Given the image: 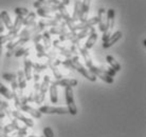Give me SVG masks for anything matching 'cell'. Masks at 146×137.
<instances>
[{
    "instance_id": "d6a6232c",
    "label": "cell",
    "mask_w": 146,
    "mask_h": 137,
    "mask_svg": "<svg viewBox=\"0 0 146 137\" xmlns=\"http://www.w3.org/2000/svg\"><path fill=\"white\" fill-rule=\"evenodd\" d=\"M1 105H2V108H3V111H4V114L7 115V117L10 119H13V115H12V110L10 108V105H7V101H1Z\"/></svg>"
},
{
    "instance_id": "44dd1931",
    "label": "cell",
    "mask_w": 146,
    "mask_h": 137,
    "mask_svg": "<svg viewBox=\"0 0 146 137\" xmlns=\"http://www.w3.org/2000/svg\"><path fill=\"white\" fill-rule=\"evenodd\" d=\"M89 33H90V29H85V30H82L80 33H77L76 36L74 37L72 40H71V43L72 44H75V43H80V41L83 38L89 35Z\"/></svg>"
},
{
    "instance_id": "4dcf8cb0",
    "label": "cell",
    "mask_w": 146,
    "mask_h": 137,
    "mask_svg": "<svg viewBox=\"0 0 146 137\" xmlns=\"http://www.w3.org/2000/svg\"><path fill=\"white\" fill-rule=\"evenodd\" d=\"M31 65H32V70H34V72L38 73V74H39L40 72L44 71V70L48 68L47 63H38V62H32V63H31Z\"/></svg>"
},
{
    "instance_id": "ffe728a7",
    "label": "cell",
    "mask_w": 146,
    "mask_h": 137,
    "mask_svg": "<svg viewBox=\"0 0 146 137\" xmlns=\"http://www.w3.org/2000/svg\"><path fill=\"white\" fill-rule=\"evenodd\" d=\"M0 17H1V20L3 22L4 26L7 28L9 31L12 29V26H13V23H12V20L10 18V15L7 14V11H2L0 13Z\"/></svg>"
},
{
    "instance_id": "7402d4cb",
    "label": "cell",
    "mask_w": 146,
    "mask_h": 137,
    "mask_svg": "<svg viewBox=\"0 0 146 137\" xmlns=\"http://www.w3.org/2000/svg\"><path fill=\"white\" fill-rule=\"evenodd\" d=\"M80 9H82V2L80 0H76L75 3H74V11H73L72 19L74 21H80Z\"/></svg>"
},
{
    "instance_id": "7c38bea8",
    "label": "cell",
    "mask_w": 146,
    "mask_h": 137,
    "mask_svg": "<svg viewBox=\"0 0 146 137\" xmlns=\"http://www.w3.org/2000/svg\"><path fill=\"white\" fill-rule=\"evenodd\" d=\"M18 110L19 111H23V112L28 113V114H30L32 117H34V118H36V119L41 118V116H42V114H41L38 110L32 108V107H30V105H20Z\"/></svg>"
},
{
    "instance_id": "5bb4252c",
    "label": "cell",
    "mask_w": 146,
    "mask_h": 137,
    "mask_svg": "<svg viewBox=\"0 0 146 137\" xmlns=\"http://www.w3.org/2000/svg\"><path fill=\"white\" fill-rule=\"evenodd\" d=\"M98 24H99V30L101 32L105 31V25H106V10L104 7H101L98 13Z\"/></svg>"
},
{
    "instance_id": "f35d334b",
    "label": "cell",
    "mask_w": 146,
    "mask_h": 137,
    "mask_svg": "<svg viewBox=\"0 0 146 137\" xmlns=\"http://www.w3.org/2000/svg\"><path fill=\"white\" fill-rule=\"evenodd\" d=\"M101 68H102L103 71L106 73V74H108L109 76H111V77H114L115 74H117V72H115L112 68H105V67H101Z\"/></svg>"
},
{
    "instance_id": "52a82bcc",
    "label": "cell",
    "mask_w": 146,
    "mask_h": 137,
    "mask_svg": "<svg viewBox=\"0 0 146 137\" xmlns=\"http://www.w3.org/2000/svg\"><path fill=\"white\" fill-rule=\"evenodd\" d=\"M98 17H92L90 19H87V20H85V21H82L80 23H75L74 26H73L72 29V32H77V31H82V30H85V29H90L92 26H94V24L98 23Z\"/></svg>"
},
{
    "instance_id": "603a6c76",
    "label": "cell",
    "mask_w": 146,
    "mask_h": 137,
    "mask_svg": "<svg viewBox=\"0 0 146 137\" xmlns=\"http://www.w3.org/2000/svg\"><path fill=\"white\" fill-rule=\"evenodd\" d=\"M106 60H107V62L109 63L110 68H112L115 72H120L121 71V65L117 61V60H115V59H114V57H112L111 55H107Z\"/></svg>"
},
{
    "instance_id": "5b68a950",
    "label": "cell",
    "mask_w": 146,
    "mask_h": 137,
    "mask_svg": "<svg viewBox=\"0 0 146 137\" xmlns=\"http://www.w3.org/2000/svg\"><path fill=\"white\" fill-rule=\"evenodd\" d=\"M41 114H58V115H64V114H69V111L67 108L64 107H51V105H42L38 109Z\"/></svg>"
},
{
    "instance_id": "f6af8a7d",
    "label": "cell",
    "mask_w": 146,
    "mask_h": 137,
    "mask_svg": "<svg viewBox=\"0 0 146 137\" xmlns=\"http://www.w3.org/2000/svg\"><path fill=\"white\" fill-rule=\"evenodd\" d=\"M143 45H144V47H145V45H146V39L143 40Z\"/></svg>"
},
{
    "instance_id": "7bdbcfd3",
    "label": "cell",
    "mask_w": 146,
    "mask_h": 137,
    "mask_svg": "<svg viewBox=\"0 0 146 137\" xmlns=\"http://www.w3.org/2000/svg\"><path fill=\"white\" fill-rule=\"evenodd\" d=\"M4 29H5V26H4L3 22L1 20V17H0V34L4 32Z\"/></svg>"
},
{
    "instance_id": "4fadbf2b",
    "label": "cell",
    "mask_w": 146,
    "mask_h": 137,
    "mask_svg": "<svg viewBox=\"0 0 146 137\" xmlns=\"http://www.w3.org/2000/svg\"><path fill=\"white\" fill-rule=\"evenodd\" d=\"M88 39L86 41V43H85V49H87V50H90L94 43L96 42V40H98V34L95 32V29L94 26H92L90 28V33H89V35H88Z\"/></svg>"
},
{
    "instance_id": "d6986e66",
    "label": "cell",
    "mask_w": 146,
    "mask_h": 137,
    "mask_svg": "<svg viewBox=\"0 0 146 137\" xmlns=\"http://www.w3.org/2000/svg\"><path fill=\"white\" fill-rule=\"evenodd\" d=\"M22 23H23V17L17 15V17H16V19H15V22L13 23V26H12V29L9 31V33L15 34V35H18V31L22 26Z\"/></svg>"
},
{
    "instance_id": "74e56055",
    "label": "cell",
    "mask_w": 146,
    "mask_h": 137,
    "mask_svg": "<svg viewBox=\"0 0 146 137\" xmlns=\"http://www.w3.org/2000/svg\"><path fill=\"white\" fill-rule=\"evenodd\" d=\"M42 133H44V137H54V132L52 130L50 126H46L42 130Z\"/></svg>"
},
{
    "instance_id": "9c48e42d",
    "label": "cell",
    "mask_w": 146,
    "mask_h": 137,
    "mask_svg": "<svg viewBox=\"0 0 146 137\" xmlns=\"http://www.w3.org/2000/svg\"><path fill=\"white\" fill-rule=\"evenodd\" d=\"M12 115L15 119H17L18 121H21L26 124L28 128H33L34 126V121L31 118H28L26 116L23 115L21 112H19L18 110L17 111H12Z\"/></svg>"
},
{
    "instance_id": "277c9868",
    "label": "cell",
    "mask_w": 146,
    "mask_h": 137,
    "mask_svg": "<svg viewBox=\"0 0 146 137\" xmlns=\"http://www.w3.org/2000/svg\"><path fill=\"white\" fill-rule=\"evenodd\" d=\"M65 96H66V103L67 109L69 111V114L76 115L77 114V107L74 102V96H73L72 88H65Z\"/></svg>"
},
{
    "instance_id": "83f0119b",
    "label": "cell",
    "mask_w": 146,
    "mask_h": 137,
    "mask_svg": "<svg viewBox=\"0 0 146 137\" xmlns=\"http://www.w3.org/2000/svg\"><path fill=\"white\" fill-rule=\"evenodd\" d=\"M16 37H18V35L11 34V33H9L7 35H1V36H0V45H2L3 43H7V42H10V41H13Z\"/></svg>"
},
{
    "instance_id": "d4e9b609",
    "label": "cell",
    "mask_w": 146,
    "mask_h": 137,
    "mask_svg": "<svg viewBox=\"0 0 146 137\" xmlns=\"http://www.w3.org/2000/svg\"><path fill=\"white\" fill-rule=\"evenodd\" d=\"M35 18H36V15L33 12H29V14L27 15V18H23V23L26 28H30L31 25L35 22Z\"/></svg>"
},
{
    "instance_id": "bcb514c9",
    "label": "cell",
    "mask_w": 146,
    "mask_h": 137,
    "mask_svg": "<svg viewBox=\"0 0 146 137\" xmlns=\"http://www.w3.org/2000/svg\"><path fill=\"white\" fill-rule=\"evenodd\" d=\"M29 137H38V136H34V135H30Z\"/></svg>"
},
{
    "instance_id": "4316f807",
    "label": "cell",
    "mask_w": 146,
    "mask_h": 137,
    "mask_svg": "<svg viewBox=\"0 0 146 137\" xmlns=\"http://www.w3.org/2000/svg\"><path fill=\"white\" fill-rule=\"evenodd\" d=\"M76 32H72V31H68L67 33H65V34H62V35H59V41H62V42H64V41H71V40L74 38V37L76 36Z\"/></svg>"
},
{
    "instance_id": "836d02e7",
    "label": "cell",
    "mask_w": 146,
    "mask_h": 137,
    "mask_svg": "<svg viewBox=\"0 0 146 137\" xmlns=\"http://www.w3.org/2000/svg\"><path fill=\"white\" fill-rule=\"evenodd\" d=\"M15 14L18 15V16H22V17H25V16H27V15L29 14V10L28 9H26V7H15Z\"/></svg>"
},
{
    "instance_id": "f1b7e54d",
    "label": "cell",
    "mask_w": 146,
    "mask_h": 137,
    "mask_svg": "<svg viewBox=\"0 0 146 137\" xmlns=\"http://www.w3.org/2000/svg\"><path fill=\"white\" fill-rule=\"evenodd\" d=\"M68 32V29L67 28H62V26H52L49 33L52 34V35H62L65 33Z\"/></svg>"
},
{
    "instance_id": "1f68e13d",
    "label": "cell",
    "mask_w": 146,
    "mask_h": 137,
    "mask_svg": "<svg viewBox=\"0 0 146 137\" xmlns=\"http://www.w3.org/2000/svg\"><path fill=\"white\" fill-rule=\"evenodd\" d=\"M55 13L51 14V13L42 10V9H37V14L39 15L40 17H44V18H47V19H55Z\"/></svg>"
},
{
    "instance_id": "d590c367",
    "label": "cell",
    "mask_w": 146,
    "mask_h": 137,
    "mask_svg": "<svg viewBox=\"0 0 146 137\" xmlns=\"http://www.w3.org/2000/svg\"><path fill=\"white\" fill-rule=\"evenodd\" d=\"M60 65H62L64 67H66L67 68H69L71 71H74V65H73L70 58H66L65 60H62V63H60Z\"/></svg>"
},
{
    "instance_id": "3957f363",
    "label": "cell",
    "mask_w": 146,
    "mask_h": 137,
    "mask_svg": "<svg viewBox=\"0 0 146 137\" xmlns=\"http://www.w3.org/2000/svg\"><path fill=\"white\" fill-rule=\"evenodd\" d=\"M50 82H51V78H50V76L44 75L42 82L40 83L39 91H38V95H37V97L35 98V100H34L36 103L39 105V103H41V102H44V98H46V94H47L48 90H49Z\"/></svg>"
},
{
    "instance_id": "484cf974",
    "label": "cell",
    "mask_w": 146,
    "mask_h": 137,
    "mask_svg": "<svg viewBox=\"0 0 146 137\" xmlns=\"http://www.w3.org/2000/svg\"><path fill=\"white\" fill-rule=\"evenodd\" d=\"M47 65L52 70V72H53V74H54V77L56 78V79H57V80L62 79V74L60 72H59L58 68H57L56 65H54L53 63H52V61L50 60V59H48Z\"/></svg>"
},
{
    "instance_id": "8d00e7d4",
    "label": "cell",
    "mask_w": 146,
    "mask_h": 137,
    "mask_svg": "<svg viewBox=\"0 0 146 137\" xmlns=\"http://www.w3.org/2000/svg\"><path fill=\"white\" fill-rule=\"evenodd\" d=\"M2 77H3L7 81H9L10 83H11L13 80H15L17 78V76L15 75V74H12V73H4L3 75H2Z\"/></svg>"
},
{
    "instance_id": "30bf717a",
    "label": "cell",
    "mask_w": 146,
    "mask_h": 137,
    "mask_svg": "<svg viewBox=\"0 0 146 137\" xmlns=\"http://www.w3.org/2000/svg\"><path fill=\"white\" fill-rule=\"evenodd\" d=\"M122 35H123V33L121 32V31H117L114 34H111V36L106 41L103 42V49H109L110 47H112L113 44L115 43V42H117L122 38Z\"/></svg>"
},
{
    "instance_id": "60d3db41",
    "label": "cell",
    "mask_w": 146,
    "mask_h": 137,
    "mask_svg": "<svg viewBox=\"0 0 146 137\" xmlns=\"http://www.w3.org/2000/svg\"><path fill=\"white\" fill-rule=\"evenodd\" d=\"M9 134L7 133V131L4 130V128L3 126H0V136H2V137H7Z\"/></svg>"
},
{
    "instance_id": "ac0fdd59",
    "label": "cell",
    "mask_w": 146,
    "mask_h": 137,
    "mask_svg": "<svg viewBox=\"0 0 146 137\" xmlns=\"http://www.w3.org/2000/svg\"><path fill=\"white\" fill-rule=\"evenodd\" d=\"M32 61L30 60L29 58H25L23 60V65H25V70H23V73H25V77H26L27 81H30L33 77V74H32V65H31Z\"/></svg>"
},
{
    "instance_id": "9a60e30c",
    "label": "cell",
    "mask_w": 146,
    "mask_h": 137,
    "mask_svg": "<svg viewBox=\"0 0 146 137\" xmlns=\"http://www.w3.org/2000/svg\"><path fill=\"white\" fill-rule=\"evenodd\" d=\"M57 83L56 81H52L50 82L49 86V93H50V100L52 103H56L58 101V95H57Z\"/></svg>"
},
{
    "instance_id": "7a4b0ae2",
    "label": "cell",
    "mask_w": 146,
    "mask_h": 137,
    "mask_svg": "<svg viewBox=\"0 0 146 137\" xmlns=\"http://www.w3.org/2000/svg\"><path fill=\"white\" fill-rule=\"evenodd\" d=\"M114 15H115V12L113 9H109L106 12V25H105V31L103 32V42L106 41L112 34L113 25H114Z\"/></svg>"
},
{
    "instance_id": "8fae6325",
    "label": "cell",
    "mask_w": 146,
    "mask_h": 137,
    "mask_svg": "<svg viewBox=\"0 0 146 137\" xmlns=\"http://www.w3.org/2000/svg\"><path fill=\"white\" fill-rule=\"evenodd\" d=\"M17 83H18V90H19V96L20 98L22 96H25L23 95V90L27 88V80H26V77H25V73L23 71H18L17 73Z\"/></svg>"
},
{
    "instance_id": "ba28073f",
    "label": "cell",
    "mask_w": 146,
    "mask_h": 137,
    "mask_svg": "<svg viewBox=\"0 0 146 137\" xmlns=\"http://www.w3.org/2000/svg\"><path fill=\"white\" fill-rule=\"evenodd\" d=\"M34 84H33V90L30 92V95L28 98V101L29 102H33L35 100V98L37 97V95H38V91H39V87H40V76L38 73H35L34 74Z\"/></svg>"
},
{
    "instance_id": "cb8c5ba5",
    "label": "cell",
    "mask_w": 146,
    "mask_h": 137,
    "mask_svg": "<svg viewBox=\"0 0 146 137\" xmlns=\"http://www.w3.org/2000/svg\"><path fill=\"white\" fill-rule=\"evenodd\" d=\"M42 35V38L41 39L44 40V47L46 50H50L51 49V45H52V41H51V35H50V33L48 32V31H44V33L41 34Z\"/></svg>"
},
{
    "instance_id": "e575fe53",
    "label": "cell",
    "mask_w": 146,
    "mask_h": 137,
    "mask_svg": "<svg viewBox=\"0 0 146 137\" xmlns=\"http://www.w3.org/2000/svg\"><path fill=\"white\" fill-rule=\"evenodd\" d=\"M29 51H30V47H20L16 53H15V56L16 57H21V56H27V55H29Z\"/></svg>"
},
{
    "instance_id": "e0dca14e",
    "label": "cell",
    "mask_w": 146,
    "mask_h": 137,
    "mask_svg": "<svg viewBox=\"0 0 146 137\" xmlns=\"http://www.w3.org/2000/svg\"><path fill=\"white\" fill-rule=\"evenodd\" d=\"M57 86H60L62 88H74L77 86L76 79H71V78H62L59 80H56Z\"/></svg>"
},
{
    "instance_id": "7dc6e473",
    "label": "cell",
    "mask_w": 146,
    "mask_h": 137,
    "mask_svg": "<svg viewBox=\"0 0 146 137\" xmlns=\"http://www.w3.org/2000/svg\"><path fill=\"white\" fill-rule=\"evenodd\" d=\"M0 137H2V136H0Z\"/></svg>"
},
{
    "instance_id": "6da1fadb",
    "label": "cell",
    "mask_w": 146,
    "mask_h": 137,
    "mask_svg": "<svg viewBox=\"0 0 146 137\" xmlns=\"http://www.w3.org/2000/svg\"><path fill=\"white\" fill-rule=\"evenodd\" d=\"M71 59V61H72L73 65H74V71H77V72H80L82 75L84 76L85 78H87L89 81H92V82H95V80H96V76L93 75L89 70L85 68L84 65H82L80 62V57L78 56H73L72 58H70Z\"/></svg>"
},
{
    "instance_id": "b9f144b4",
    "label": "cell",
    "mask_w": 146,
    "mask_h": 137,
    "mask_svg": "<svg viewBox=\"0 0 146 137\" xmlns=\"http://www.w3.org/2000/svg\"><path fill=\"white\" fill-rule=\"evenodd\" d=\"M5 117V114H4L3 108H2V105H1V100H0V119H3Z\"/></svg>"
},
{
    "instance_id": "f546056e",
    "label": "cell",
    "mask_w": 146,
    "mask_h": 137,
    "mask_svg": "<svg viewBox=\"0 0 146 137\" xmlns=\"http://www.w3.org/2000/svg\"><path fill=\"white\" fill-rule=\"evenodd\" d=\"M0 94H2L7 99H13V94L10 89H7L4 84L0 82Z\"/></svg>"
},
{
    "instance_id": "8992f818",
    "label": "cell",
    "mask_w": 146,
    "mask_h": 137,
    "mask_svg": "<svg viewBox=\"0 0 146 137\" xmlns=\"http://www.w3.org/2000/svg\"><path fill=\"white\" fill-rule=\"evenodd\" d=\"M89 71H90L93 75H95L96 77H99L100 79H102L103 81H105L106 83H109V84L113 83V77H111V76H109L108 74H106V73L104 72L101 68H99V67H95V65H93L92 67L89 68Z\"/></svg>"
},
{
    "instance_id": "2e32d148",
    "label": "cell",
    "mask_w": 146,
    "mask_h": 137,
    "mask_svg": "<svg viewBox=\"0 0 146 137\" xmlns=\"http://www.w3.org/2000/svg\"><path fill=\"white\" fill-rule=\"evenodd\" d=\"M90 1L91 0H83L82 2V9H80V21H85L88 19V14H89V9H90Z\"/></svg>"
},
{
    "instance_id": "ab89813d",
    "label": "cell",
    "mask_w": 146,
    "mask_h": 137,
    "mask_svg": "<svg viewBox=\"0 0 146 137\" xmlns=\"http://www.w3.org/2000/svg\"><path fill=\"white\" fill-rule=\"evenodd\" d=\"M41 38H42V35L41 34H37V35H35V36H33V42H34V44L35 43H38L40 40H41Z\"/></svg>"
},
{
    "instance_id": "ee69618b",
    "label": "cell",
    "mask_w": 146,
    "mask_h": 137,
    "mask_svg": "<svg viewBox=\"0 0 146 137\" xmlns=\"http://www.w3.org/2000/svg\"><path fill=\"white\" fill-rule=\"evenodd\" d=\"M1 53H2V45H0V56H1Z\"/></svg>"
}]
</instances>
